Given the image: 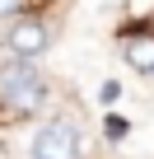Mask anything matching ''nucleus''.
<instances>
[{
  "instance_id": "obj_2",
  "label": "nucleus",
  "mask_w": 154,
  "mask_h": 159,
  "mask_svg": "<svg viewBox=\"0 0 154 159\" xmlns=\"http://www.w3.org/2000/svg\"><path fill=\"white\" fill-rule=\"evenodd\" d=\"M47 47H51V24H47V19L19 14V19L10 24V33H5V52H10V61H28V66H33Z\"/></svg>"
},
{
  "instance_id": "obj_1",
  "label": "nucleus",
  "mask_w": 154,
  "mask_h": 159,
  "mask_svg": "<svg viewBox=\"0 0 154 159\" xmlns=\"http://www.w3.org/2000/svg\"><path fill=\"white\" fill-rule=\"evenodd\" d=\"M47 98V80L28 66V61H10L5 70H0V103H5L10 112H37Z\"/></svg>"
},
{
  "instance_id": "obj_4",
  "label": "nucleus",
  "mask_w": 154,
  "mask_h": 159,
  "mask_svg": "<svg viewBox=\"0 0 154 159\" xmlns=\"http://www.w3.org/2000/svg\"><path fill=\"white\" fill-rule=\"evenodd\" d=\"M121 56H126L131 70L154 75V33H135V38H126V42H121Z\"/></svg>"
},
{
  "instance_id": "obj_7",
  "label": "nucleus",
  "mask_w": 154,
  "mask_h": 159,
  "mask_svg": "<svg viewBox=\"0 0 154 159\" xmlns=\"http://www.w3.org/2000/svg\"><path fill=\"white\" fill-rule=\"evenodd\" d=\"M149 5L154 0H131V14H149Z\"/></svg>"
},
{
  "instance_id": "obj_6",
  "label": "nucleus",
  "mask_w": 154,
  "mask_h": 159,
  "mask_svg": "<svg viewBox=\"0 0 154 159\" xmlns=\"http://www.w3.org/2000/svg\"><path fill=\"white\" fill-rule=\"evenodd\" d=\"M19 10H24V0H0V19H10V24H14Z\"/></svg>"
},
{
  "instance_id": "obj_5",
  "label": "nucleus",
  "mask_w": 154,
  "mask_h": 159,
  "mask_svg": "<svg viewBox=\"0 0 154 159\" xmlns=\"http://www.w3.org/2000/svg\"><path fill=\"white\" fill-rule=\"evenodd\" d=\"M103 122H108V126H103V131H108V140H121V136H126V131H131V122H126V117H121V112H108V117H103Z\"/></svg>"
},
{
  "instance_id": "obj_3",
  "label": "nucleus",
  "mask_w": 154,
  "mask_h": 159,
  "mask_svg": "<svg viewBox=\"0 0 154 159\" xmlns=\"http://www.w3.org/2000/svg\"><path fill=\"white\" fill-rule=\"evenodd\" d=\"M28 159H80V131H75L70 122L37 126V136L28 145Z\"/></svg>"
}]
</instances>
